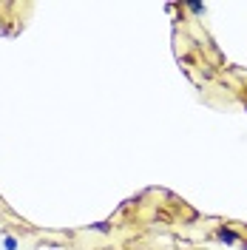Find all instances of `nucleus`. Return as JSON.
Masks as SVG:
<instances>
[{
    "label": "nucleus",
    "mask_w": 247,
    "mask_h": 250,
    "mask_svg": "<svg viewBox=\"0 0 247 250\" xmlns=\"http://www.w3.org/2000/svg\"><path fill=\"white\" fill-rule=\"evenodd\" d=\"M219 239L225 242V245H236L239 242V236H236V230H230V228H219Z\"/></svg>",
    "instance_id": "1"
},
{
    "label": "nucleus",
    "mask_w": 247,
    "mask_h": 250,
    "mask_svg": "<svg viewBox=\"0 0 247 250\" xmlns=\"http://www.w3.org/2000/svg\"><path fill=\"white\" fill-rule=\"evenodd\" d=\"M3 248L6 250H17V239L15 236H6V239H3Z\"/></svg>",
    "instance_id": "2"
},
{
    "label": "nucleus",
    "mask_w": 247,
    "mask_h": 250,
    "mask_svg": "<svg viewBox=\"0 0 247 250\" xmlns=\"http://www.w3.org/2000/svg\"><path fill=\"white\" fill-rule=\"evenodd\" d=\"M187 9H190L193 15H205V3H187Z\"/></svg>",
    "instance_id": "3"
},
{
    "label": "nucleus",
    "mask_w": 247,
    "mask_h": 250,
    "mask_svg": "<svg viewBox=\"0 0 247 250\" xmlns=\"http://www.w3.org/2000/svg\"><path fill=\"white\" fill-rule=\"evenodd\" d=\"M91 228H94V230H100V233H108V230H111L105 222H97V225H91Z\"/></svg>",
    "instance_id": "4"
}]
</instances>
